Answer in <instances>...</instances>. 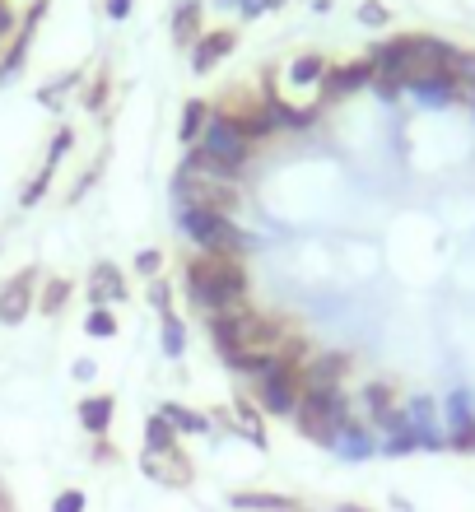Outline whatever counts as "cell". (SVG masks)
Segmentation results:
<instances>
[{"label":"cell","mask_w":475,"mask_h":512,"mask_svg":"<svg viewBox=\"0 0 475 512\" xmlns=\"http://www.w3.org/2000/svg\"><path fill=\"white\" fill-rule=\"evenodd\" d=\"M182 289L205 317L215 312H233V308H247V270L238 256H196L182 266Z\"/></svg>","instance_id":"1"},{"label":"cell","mask_w":475,"mask_h":512,"mask_svg":"<svg viewBox=\"0 0 475 512\" xmlns=\"http://www.w3.org/2000/svg\"><path fill=\"white\" fill-rule=\"evenodd\" d=\"M210 340H215L219 359L243 354V350H271V345H285V340H280V331H275V322H271V317H261L257 308L215 312V317H210Z\"/></svg>","instance_id":"2"},{"label":"cell","mask_w":475,"mask_h":512,"mask_svg":"<svg viewBox=\"0 0 475 512\" xmlns=\"http://www.w3.org/2000/svg\"><path fill=\"white\" fill-rule=\"evenodd\" d=\"M350 401H345V391H308L303 387L299 396V410H294V429L317 447H336L340 429L350 424Z\"/></svg>","instance_id":"3"},{"label":"cell","mask_w":475,"mask_h":512,"mask_svg":"<svg viewBox=\"0 0 475 512\" xmlns=\"http://www.w3.org/2000/svg\"><path fill=\"white\" fill-rule=\"evenodd\" d=\"M177 224L196 247H205V256H243L252 247L233 215H215V210H196V205H177Z\"/></svg>","instance_id":"4"},{"label":"cell","mask_w":475,"mask_h":512,"mask_svg":"<svg viewBox=\"0 0 475 512\" xmlns=\"http://www.w3.org/2000/svg\"><path fill=\"white\" fill-rule=\"evenodd\" d=\"M196 149H205L210 159L229 163V168H247V154H252V140L243 135V126L233 122V117H224V112H215L210 117V126H205V135L196 140Z\"/></svg>","instance_id":"5"},{"label":"cell","mask_w":475,"mask_h":512,"mask_svg":"<svg viewBox=\"0 0 475 512\" xmlns=\"http://www.w3.org/2000/svg\"><path fill=\"white\" fill-rule=\"evenodd\" d=\"M303 364H280L275 373H266V378L257 382V401L266 415H280V419H294V410H299V396H303Z\"/></svg>","instance_id":"6"},{"label":"cell","mask_w":475,"mask_h":512,"mask_svg":"<svg viewBox=\"0 0 475 512\" xmlns=\"http://www.w3.org/2000/svg\"><path fill=\"white\" fill-rule=\"evenodd\" d=\"M38 308V266H24L10 284H0V326H19Z\"/></svg>","instance_id":"7"},{"label":"cell","mask_w":475,"mask_h":512,"mask_svg":"<svg viewBox=\"0 0 475 512\" xmlns=\"http://www.w3.org/2000/svg\"><path fill=\"white\" fill-rule=\"evenodd\" d=\"M401 410H406V424H410V433H415V443H420L424 452H443V447H448V433L438 429L443 419H438L434 396H410Z\"/></svg>","instance_id":"8"},{"label":"cell","mask_w":475,"mask_h":512,"mask_svg":"<svg viewBox=\"0 0 475 512\" xmlns=\"http://www.w3.org/2000/svg\"><path fill=\"white\" fill-rule=\"evenodd\" d=\"M373 61H345V66H326L322 75V103H331V98H350L359 94V89H373Z\"/></svg>","instance_id":"9"},{"label":"cell","mask_w":475,"mask_h":512,"mask_svg":"<svg viewBox=\"0 0 475 512\" xmlns=\"http://www.w3.org/2000/svg\"><path fill=\"white\" fill-rule=\"evenodd\" d=\"M47 19V0H38L33 10L19 19V28H14V42H10V52L0 56V84H10L19 70H24L28 61V47H33V33H38V24Z\"/></svg>","instance_id":"10"},{"label":"cell","mask_w":475,"mask_h":512,"mask_svg":"<svg viewBox=\"0 0 475 512\" xmlns=\"http://www.w3.org/2000/svg\"><path fill=\"white\" fill-rule=\"evenodd\" d=\"M140 471L150 475L154 485H168V489H187L191 480H196V471H191V461L182 457V452H140Z\"/></svg>","instance_id":"11"},{"label":"cell","mask_w":475,"mask_h":512,"mask_svg":"<svg viewBox=\"0 0 475 512\" xmlns=\"http://www.w3.org/2000/svg\"><path fill=\"white\" fill-rule=\"evenodd\" d=\"M75 145V131H70V126H61V131L52 135V145H47V159H42V173L33 177V182H28L24 187V196H19V205H24V210H33V205L42 201V196H47V182H52L56 177V168H61V159H66V149Z\"/></svg>","instance_id":"12"},{"label":"cell","mask_w":475,"mask_h":512,"mask_svg":"<svg viewBox=\"0 0 475 512\" xmlns=\"http://www.w3.org/2000/svg\"><path fill=\"white\" fill-rule=\"evenodd\" d=\"M345 368H350V354L326 350V354H313L299 373H303V387L308 391H336L340 378H345Z\"/></svg>","instance_id":"13"},{"label":"cell","mask_w":475,"mask_h":512,"mask_svg":"<svg viewBox=\"0 0 475 512\" xmlns=\"http://www.w3.org/2000/svg\"><path fill=\"white\" fill-rule=\"evenodd\" d=\"M233 47H238V33H233V28H210V33H201V42L191 47V70H196V75H210L224 56H233Z\"/></svg>","instance_id":"14"},{"label":"cell","mask_w":475,"mask_h":512,"mask_svg":"<svg viewBox=\"0 0 475 512\" xmlns=\"http://www.w3.org/2000/svg\"><path fill=\"white\" fill-rule=\"evenodd\" d=\"M122 298H126L122 270L112 266V261H98V266L89 270V303H94V308H112V303H122Z\"/></svg>","instance_id":"15"},{"label":"cell","mask_w":475,"mask_h":512,"mask_svg":"<svg viewBox=\"0 0 475 512\" xmlns=\"http://www.w3.org/2000/svg\"><path fill=\"white\" fill-rule=\"evenodd\" d=\"M378 429L368 424V419H350L345 429H340V438H336V452H345L350 461H368L373 452H378Z\"/></svg>","instance_id":"16"},{"label":"cell","mask_w":475,"mask_h":512,"mask_svg":"<svg viewBox=\"0 0 475 512\" xmlns=\"http://www.w3.org/2000/svg\"><path fill=\"white\" fill-rule=\"evenodd\" d=\"M201 14H205V5L201 0H182L173 10V47H182V52H191L196 42H201Z\"/></svg>","instance_id":"17"},{"label":"cell","mask_w":475,"mask_h":512,"mask_svg":"<svg viewBox=\"0 0 475 512\" xmlns=\"http://www.w3.org/2000/svg\"><path fill=\"white\" fill-rule=\"evenodd\" d=\"M112 415H117V396H108V391L80 401V424H84V433H94V438H103V433L112 429Z\"/></svg>","instance_id":"18"},{"label":"cell","mask_w":475,"mask_h":512,"mask_svg":"<svg viewBox=\"0 0 475 512\" xmlns=\"http://www.w3.org/2000/svg\"><path fill=\"white\" fill-rule=\"evenodd\" d=\"M210 117H215V108H210L205 98H187V103H182V117H177V140H182V145H196L205 135V126H210Z\"/></svg>","instance_id":"19"},{"label":"cell","mask_w":475,"mask_h":512,"mask_svg":"<svg viewBox=\"0 0 475 512\" xmlns=\"http://www.w3.org/2000/svg\"><path fill=\"white\" fill-rule=\"evenodd\" d=\"M359 401H364V419L378 429L382 419L396 410V387H392V382H368V387L359 391Z\"/></svg>","instance_id":"20"},{"label":"cell","mask_w":475,"mask_h":512,"mask_svg":"<svg viewBox=\"0 0 475 512\" xmlns=\"http://www.w3.org/2000/svg\"><path fill=\"white\" fill-rule=\"evenodd\" d=\"M159 415L168 419V429H173V433H210V429H215V424H210V415L191 410V405H177V401H163Z\"/></svg>","instance_id":"21"},{"label":"cell","mask_w":475,"mask_h":512,"mask_svg":"<svg viewBox=\"0 0 475 512\" xmlns=\"http://www.w3.org/2000/svg\"><path fill=\"white\" fill-rule=\"evenodd\" d=\"M266 112H271L275 131H308L317 122V108H289L280 98H266Z\"/></svg>","instance_id":"22"},{"label":"cell","mask_w":475,"mask_h":512,"mask_svg":"<svg viewBox=\"0 0 475 512\" xmlns=\"http://www.w3.org/2000/svg\"><path fill=\"white\" fill-rule=\"evenodd\" d=\"M229 508H238V512H289L294 508V499L289 494H233L229 499Z\"/></svg>","instance_id":"23"},{"label":"cell","mask_w":475,"mask_h":512,"mask_svg":"<svg viewBox=\"0 0 475 512\" xmlns=\"http://www.w3.org/2000/svg\"><path fill=\"white\" fill-rule=\"evenodd\" d=\"M448 429L443 433H457V429H466V424H475V396L471 391H452L448 396V419H443Z\"/></svg>","instance_id":"24"},{"label":"cell","mask_w":475,"mask_h":512,"mask_svg":"<svg viewBox=\"0 0 475 512\" xmlns=\"http://www.w3.org/2000/svg\"><path fill=\"white\" fill-rule=\"evenodd\" d=\"M322 75H326V56H317V52L289 61V84H322Z\"/></svg>","instance_id":"25"},{"label":"cell","mask_w":475,"mask_h":512,"mask_svg":"<svg viewBox=\"0 0 475 512\" xmlns=\"http://www.w3.org/2000/svg\"><path fill=\"white\" fill-rule=\"evenodd\" d=\"M173 447H177V433L168 429V419L163 415L145 419V452H173Z\"/></svg>","instance_id":"26"},{"label":"cell","mask_w":475,"mask_h":512,"mask_svg":"<svg viewBox=\"0 0 475 512\" xmlns=\"http://www.w3.org/2000/svg\"><path fill=\"white\" fill-rule=\"evenodd\" d=\"M163 354H168V359H182V354H187V322H182L177 312L163 317Z\"/></svg>","instance_id":"27"},{"label":"cell","mask_w":475,"mask_h":512,"mask_svg":"<svg viewBox=\"0 0 475 512\" xmlns=\"http://www.w3.org/2000/svg\"><path fill=\"white\" fill-rule=\"evenodd\" d=\"M84 336L89 340H112L117 336V317H112V308H89V317H84Z\"/></svg>","instance_id":"28"},{"label":"cell","mask_w":475,"mask_h":512,"mask_svg":"<svg viewBox=\"0 0 475 512\" xmlns=\"http://www.w3.org/2000/svg\"><path fill=\"white\" fill-rule=\"evenodd\" d=\"M70 289H75V284H70V280H47V284H42V298H38V308L47 312V317H56V312L66 308Z\"/></svg>","instance_id":"29"},{"label":"cell","mask_w":475,"mask_h":512,"mask_svg":"<svg viewBox=\"0 0 475 512\" xmlns=\"http://www.w3.org/2000/svg\"><path fill=\"white\" fill-rule=\"evenodd\" d=\"M354 19H359L364 28H387V24H392V10H387L382 0H364V5L354 10Z\"/></svg>","instance_id":"30"},{"label":"cell","mask_w":475,"mask_h":512,"mask_svg":"<svg viewBox=\"0 0 475 512\" xmlns=\"http://www.w3.org/2000/svg\"><path fill=\"white\" fill-rule=\"evenodd\" d=\"M108 89H112V75H108V70H98V80L89 84V94H84V108L98 112L103 103H108Z\"/></svg>","instance_id":"31"},{"label":"cell","mask_w":475,"mask_h":512,"mask_svg":"<svg viewBox=\"0 0 475 512\" xmlns=\"http://www.w3.org/2000/svg\"><path fill=\"white\" fill-rule=\"evenodd\" d=\"M75 84H80V75H61V80L52 84V89H42L38 103H47V108H61V98H66L70 89H75Z\"/></svg>","instance_id":"32"},{"label":"cell","mask_w":475,"mask_h":512,"mask_svg":"<svg viewBox=\"0 0 475 512\" xmlns=\"http://www.w3.org/2000/svg\"><path fill=\"white\" fill-rule=\"evenodd\" d=\"M159 266H163V252H159V247H145V252H136V270L145 275V280H159Z\"/></svg>","instance_id":"33"},{"label":"cell","mask_w":475,"mask_h":512,"mask_svg":"<svg viewBox=\"0 0 475 512\" xmlns=\"http://www.w3.org/2000/svg\"><path fill=\"white\" fill-rule=\"evenodd\" d=\"M84 508H89V499H84L80 489H61L52 499V512H84Z\"/></svg>","instance_id":"34"},{"label":"cell","mask_w":475,"mask_h":512,"mask_svg":"<svg viewBox=\"0 0 475 512\" xmlns=\"http://www.w3.org/2000/svg\"><path fill=\"white\" fill-rule=\"evenodd\" d=\"M150 303H154V312H159V317H168V312H173V294H168L163 275H159V280H150Z\"/></svg>","instance_id":"35"},{"label":"cell","mask_w":475,"mask_h":512,"mask_svg":"<svg viewBox=\"0 0 475 512\" xmlns=\"http://www.w3.org/2000/svg\"><path fill=\"white\" fill-rule=\"evenodd\" d=\"M285 0H243L238 10H243V19H261V14H271V10H280Z\"/></svg>","instance_id":"36"},{"label":"cell","mask_w":475,"mask_h":512,"mask_svg":"<svg viewBox=\"0 0 475 512\" xmlns=\"http://www.w3.org/2000/svg\"><path fill=\"white\" fill-rule=\"evenodd\" d=\"M131 5H136V0H108V19H112V24L131 19Z\"/></svg>","instance_id":"37"},{"label":"cell","mask_w":475,"mask_h":512,"mask_svg":"<svg viewBox=\"0 0 475 512\" xmlns=\"http://www.w3.org/2000/svg\"><path fill=\"white\" fill-rule=\"evenodd\" d=\"M14 28H19V24H14V10H10V5H5V0H0V42L10 38Z\"/></svg>","instance_id":"38"},{"label":"cell","mask_w":475,"mask_h":512,"mask_svg":"<svg viewBox=\"0 0 475 512\" xmlns=\"http://www.w3.org/2000/svg\"><path fill=\"white\" fill-rule=\"evenodd\" d=\"M94 373H98V364H94V359H75V378H80V382H89V378H94Z\"/></svg>","instance_id":"39"},{"label":"cell","mask_w":475,"mask_h":512,"mask_svg":"<svg viewBox=\"0 0 475 512\" xmlns=\"http://www.w3.org/2000/svg\"><path fill=\"white\" fill-rule=\"evenodd\" d=\"M112 457H117V452H112V447L98 438V443H94V461H112Z\"/></svg>","instance_id":"40"},{"label":"cell","mask_w":475,"mask_h":512,"mask_svg":"<svg viewBox=\"0 0 475 512\" xmlns=\"http://www.w3.org/2000/svg\"><path fill=\"white\" fill-rule=\"evenodd\" d=\"M336 512H368V508H359V503H340Z\"/></svg>","instance_id":"41"},{"label":"cell","mask_w":475,"mask_h":512,"mask_svg":"<svg viewBox=\"0 0 475 512\" xmlns=\"http://www.w3.org/2000/svg\"><path fill=\"white\" fill-rule=\"evenodd\" d=\"M289 512H308V508H303V503H294V508H289Z\"/></svg>","instance_id":"42"},{"label":"cell","mask_w":475,"mask_h":512,"mask_svg":"<svg viewBox=\"0 0 475 512\" xmlns=\"http://www.w3.org/2000/svg\"><path fill=\"white\" fill-rule=\"evenodd\" d=\"M471 117H475V89H471Z\"/></svg>","instance_id":"43"},{"label":"cell","mask_w":475,"mask_h":512,"mask_svg":"<svg viewBox=\"0 0 475 512\" xmlns=\"http://www.w3.org/2000/svg\"><path fill=\"white\" fill-rule=\"evenodd\" d=\"M238 5H243V0H238Z\"/></svg>","instance_id":"44"},{"label":"cell","mask_w":475,"mask_h":512,"mask_svg":"<svg viewBox=\"0 0 475 512\" xmlns=\"http://www.w3.org/2000/svg\"><path fill=\"white\" fill-rule=\"evenodd\" d=\"M313 5H317V0H313Z\"/></svg>","instance_id":"45"}]
</instances>
